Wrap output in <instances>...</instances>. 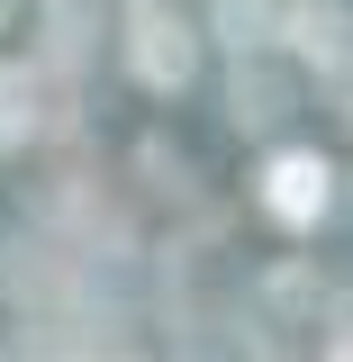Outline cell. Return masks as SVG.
I'll use <instances>...</instances> for the list:
<instances>
[{"mask_svg": "<svg viewBox=\"0 0 353 362\" xmlns=\"http://www.w3.org/2000/svg\"><path fill=\"white\" fill-rule=\"evenodd\" d=\"M190 64H199V45H190V28H181L173 9H136V73L154 90H181Z\"/></svg>", "mask_w": 353, "mask_h": 362, "instance_id": "cell-1", "label": "cell"}, {"mask_svg": "<svg viewBox=\"0 0 353 362\" xmlns=\"http://www.w3.org/2000/svg\"><path fill=\"white\" fill-rule=\"evenodd\" d=\"M263 209L290 218V226H308L317 209H326V163H317V154H281L263 173Z\"/></svg>", "mask_w": 353, "mask_h": 362, "instance_id": "cell-2", "label": "cell"}, {"mask_svg": "<svg viewBox=\"0 0 353 362\" xmlns=\"http://www.w3.org/2000/svg\"><path fill=\"white\" fill-rule=\"evenodd\" d=\"M45 118H54V109H45V82L28 64H0V145H28Z\"/></svg>", "mask_w": 353, "mask_h": 362, "instance_id": "cell-3", "label": "cell"}, {"mask_svg": "<svg viewBox=\"0 0 353 362\" xmlns=\"http://www.w3.org/2000/svg\"><path fill=\"white\" fill-rule=\"evenodd\" d=\"M299 54L326 64V73H345V64H353V28L335 18V9H299Z\"/></svg>", "mask_w": 353, "mask_h": 362, "instance_id": "cell-4", "label": "cell"}, {"mask_svg": "<svg viewBox=\"0 0 353 362\" xmlns=\"http://www.w3.org/2000/svg\"><path fill=\"white\" fill-rule=\"evenodd\" d=\"M236 118L245 127H272L281 118V82H272L263 64H236Z\"/></svg>", "mask_w": 353, "mask_h": 362, "instance_id": "cell-5", "label": "cell"}, {"mask_svg": "<svg viewBox=\"0 0 353 362\" xmlns=\"http://www.w3.org/2000/svg\"><path fill=\"white\" fill-rule=\"evenodd\" d=\"M272 18H281L272 0H218V28H226V45H236V54H254V45L272 37Z\"/></svg>", "mask_w": 353, "mask_h": 362, "instance_id": "cell-6", "label": "cell"}, {"mask_svg": "<svg viewBox=\"0 0 353 362\" xmlns=\"http://www.w3.org/2000/svg\"><path fill=\"white\" fill-rule=\"evenodd\" d=\"M326 362H353V335H345V344H335V354H326Z\"/></svg>", "mask_w": 353, "mask_h": 362, "instance_id": "cell-7", "label": "cell"}]
</instances>
